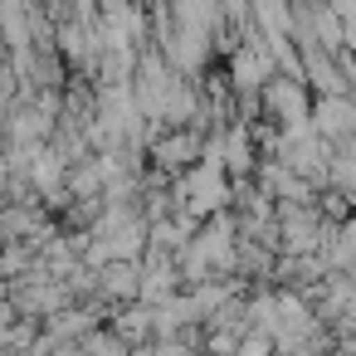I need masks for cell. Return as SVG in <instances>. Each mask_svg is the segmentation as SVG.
Here are the masks:
<instances>
[{
  "mask_svg": "<svg viewBox=\"0 0 356 356\" xmlns=\"http://www.w3.org/2000/svg\"><path fill=\"white\" fill-rule=\"evenodd\" d=\"M205 127H166L152 147H147V161L156 166V171H166V176H181L186 166H195L200 156H205Z\"/></svg>",
  "mask_w": 356,
  "mask_h": 356,
  "instance_id": "6da1fadb",
  "label": "cell"
},
{
  "mask_svg": "<svg viewBox=\"0 0 356 356\" xmlns=\"http://www.w3.org/2000/svg\"><path fill=\"white\" fill-rule=\"evenodd\" d=\"M264 118L278 122V127L312 122V108H307V88H302V79H268V83H264Z\"/></svg>",
  "mask_w": 356,
  "mask_h": 356,
  "instance_id": "7a4b0ae2",
  "label": "cell"
},
{
  "mask_svg": "<svg viewBox=\"0 0 356 356\" xmlns=\"http://www.w3.org/2000/svg\"><path fill=\"white\" fill-rule=\"evenodd\" d=\"M98 298H108L113 312L122 302H137L142 298V259H108L98 268Z\"/></svg>",
  "mask_w": 356,
  "mask_h": 356,
  "instance_id": "3957f363",
  "label": "cell"
},
{
  "mask_svg": "<svg viewBox=\"0 0 356 356\" xmlns=\"http://www.w3.org/2000/svg\"><path fill=\"white\" fill-rule=\"evenodd\" d=\"M312 127H317L327 142H346V137H356V108H351L341 93H322L317 108H312Z\"/></svg>",
  "mask_w": 356,
  "mask_h": 356,
  "instance_id": "277c9868",
  "label": "cell"
},
{
  "mask_svg": "<svg viewBox=\"0 0 356 356\" xmlns=\"http://www.w3.org/2000/svg\"><path fill=\"white\" fill-rule=\"evenodd\" d=\"M239 356H278V341L268 337V332H244V341H239Z\"/></svg>",
  "mask_w": 356,
  "mask_h": 356,
  "instance_id": "5b68a950",
  "label": "cell"
}]
</instances>
